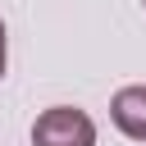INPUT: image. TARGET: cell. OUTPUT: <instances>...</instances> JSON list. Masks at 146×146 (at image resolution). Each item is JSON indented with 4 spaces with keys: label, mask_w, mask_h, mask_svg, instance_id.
<instances>
[{
    "label": "cell",
    "mask_w": 146,
    "mask_h": 146,
    "mask_svg": "<svg viewBox=\"0 0 146 146\" xmlns=\"http://www.w3.org/2000/svg\"><path fill=\"white\" fill-rule=\"evenodd\" d=\"M119 132H128L132 141H146V87H123L110 105Z\"/></svg>",
    "instance_id": "obj_2"
},
{
    "label": "cell",
    "mask_w": 146,
    "mask_h": 146,
    "mask_svg": "<svg viewBox=\"0 0 146 146\" xmlns=\"http://www.w3.org/2000/svg\"><path fill=\"white\" fill-rule=\"evenodd\" d=\"M0 78H5V23H0Z\"/></svg>",
    "instance_id": "obj_3"
},
{
    "label": "cell",
    "mask_w": 146,
    "mask_h": 146,
    "mask_svg": "<svg viewBox=\"0 0 146 146\" xmlns=\"http://www.w3.org/2000/svg\"><path fill=\"white\" fill-rule=\"evenodd\" d=\"M32 146H96V123L73 105H55L32 123Z\"/></svg>",
    "instance_id": "obj_1"
}]
</instances>
